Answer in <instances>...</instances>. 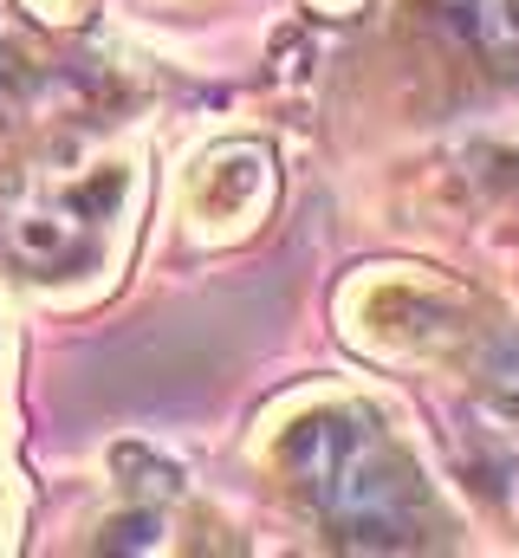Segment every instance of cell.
Returning <instances> with one entry per match:
<instances>
[{"label": "cell", "instance_id": "cell-4", "mask_svg": "<svg viewBox=\"0 0 519 558\" xmlns=\"http://www.w3.org/2000/svg\"><path fill=\"white\" fill-rule=\"evenodd\" d=\"M481 26L494 39H519V0H481Z\"/></svg>", "mask_w": 519, "mask_h": 558}, {"label": "cell", "instance_id": "cell-1", "mask_svg": "<svg viewBox=\"0 0 519 558\" xmlns=\"http://www.w3.org/2000/svg\"><path fill=\"white\" fill-rule=\"evenodd\" d=\"M286 461L351 546H377V553L409 546L422 494L384 428H371L364 416H312L292 428Z\"/></svg>", "mask_w": 519, "mask_h": 558}, {"label": "cell", "instance_id": "cell-2", "mask_svg": "<svg viewBox=\"0 0 519 558\" xmlns=\"http://www.w3.org/2000/svg\"><path fill=\"white\" fill-rule=\"evenodd\" d=\"M7 247H13L26 267H65V260H79V254L92 247V215H85L79 195L39 202V208H26V215L13 221Z\"/></svg>", "mask_w": 519, "mask_h": 558}, {"label": "cell", "instance_id": "cell-3", "mask_svg": "<svg viewBox=\"0 0 519 558\" xmlns=\"http://www.w3.org/2000/svg\"><path fill=\"white\" fill-rule=\"evenodd\" d=\"M487 403L519 428V351H500V357L487 364Z\"/></svg>", "mask_w": 519, "mask_h": 558}]
</instances>
